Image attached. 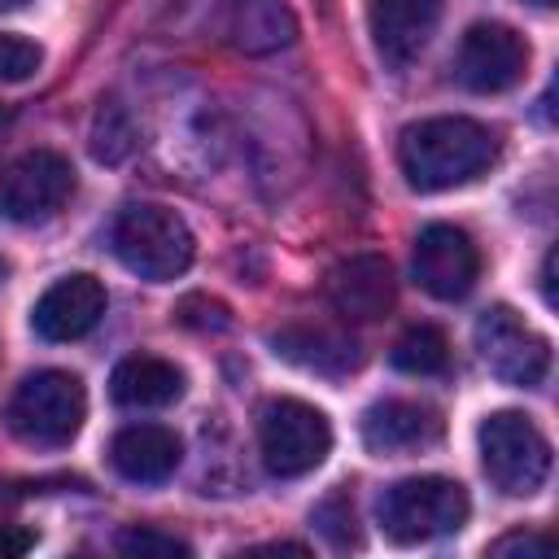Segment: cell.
<instances>
[{
  "label": "cell",
  "instance_id": "31",
  "mask_svg": "<svg viewBox=\"0 0 559 559\" xmlns=\"http://www.w3.org/2000/svg\"><path fill=\"white\" fill-rule=\"evenodd\" d=\"M533 4H555V0H533Z\"/></svg>",
  "mask_w": 559,
  "mask_h": 559
},
{
  "label": "cell",
  "instance_id": "18",
  "mask_svg": "<svg viewBox=\"0 0 559 559\" xmlns=\"http://www.w3.org/2000/svg\"><path fill=\"white\" fill-rule=\"evenodd\" d=\"M179 393H183V371L157 354H131L109 376V397L127 411L170 406Z\"/></svg>",
  "mask_w": 559,
  "mask_h": 559
},
{
  "label": "cell",
  "instance_id": "25",
  "mask_svg": "<svg viewBox=\"0 0 559 559\" xmlns=\"http://www.w3.org/2000/svg\"><path fill=\"white\" fill-rule=\"evenodd\" d=\"M550 550H555V542L546 533H533V528H515L489 546V555H498V559H511V555L515 559H546Z\"/></svg>",
  "mask_w": 559,
  "mask_h": 559
},
{
  "label": "cell",
  "instance_id": "24",
  "mask_svg": "<svg viewBox=\"0 0 559 559\" xmlns=\"http://www.w3.org/2000/svg\"><path fill=\"white\" fill-rule=\"evenodd\" d=\"M175 319L188 323V328H201V332H205V328H210V332H223V328H227V306L214 301V297H205V293H192V297L179 301Z\"/></svg>",
  "mask_w": 559,
  "mask_h": 559
},
{
  "label": "cell",
  "instance_id": "9",
  "mask_svg": "<svg viewBox=\"0 0 559 559\" xmlns=\"http://www.w3.org/2000/svg\"><path fill=\"white\" fill-rule=\"evenodd\" d=\"M524 70H528V44L507 22L467 26L459 48H454V79L467 92H480V96L515 87L524 79Z\"/></svg>",
  "mask_w": 559,
  "mask_h": 559
},
{
  "label": "cell",
  "instance_id": "16",
  "mask_svg": "<svg viewBox=\"0 0 559 559\" xmlns=\"http://www.w3.org/2000/svg\"><path fill=\"white\" fill-rule=\"evenodd\" d=\"M179 459H183V445L162 424H127L114 437V445H109L114 472L122 480H131V485H162V480H170Z\"/></svg>",
  "mask_w": 559,
  "mask_h": 559
},
{
  "label": "cell",
  "instance_id": "19",
  "mask_svg": "<svg viewBox=\"0 0 559 559\" xmlns=\"http://www.w3.org/2000/svg\"><path fill=\"white\" fill-rule=\"evenodd\" d=\"M393 367L406 376H441L450 367V341L432 323H415L393 341Z\"/></svg>",
  "mask_w": 559,
  "mask_h": 559
},
{
  "label": "cell",
  "instance_id": "11",
  "mask_svg": "<svg viewBox=\"0 0 559 559\" xmlns=\"http://www.w3.org/2000/svg\"><path fill=\"white\" fill-rule=\"evenodd\" d=\"M105 314V284L87 271L79 275H66L57 280L31 310V328L39 341H52V345H66V341H79L87 336Z\"/></svg>",
  "mask_w": 559,
  "mask_h": 559
},
{
  "label": "cell",
  "instance_id": "15",
  "mask_svg": "<svg viewBox=\"0 0 559 559\" xmlns=\"http://www.w3.org/2000/svg\"><path fill=\"white\" fill-rule=\"evenodd\" d=\"M441 437V415L428 402H411V397H384L376 406H367L362 415V445L371 454H406V450H424Z\"/></svg>",
  "mask_w": 559,
  "mask_h": 559
},
{
  "label": "cell",
  "instance_id": "13",
  "mask_svg": "<svg viewBox=\"0 0 559 559\" xmlns=\"http://www.w3.org/2000/svg\"><path fill=\"white\" fill-rule=\"evenodd\" d=\"M393 266L384 253H354L332 266L328 297L341 319L349 323H376L393 310Z\"/></svg>",
  "mask_w": 559,
  "mask_h": 559
},
{
  "label": "cell",
  "instance_id": "12",
  "mask_svg": "<svg viewBox=\"0 0 559 559\" xmlns=\"http://www.w3.org/2000/svg\"><path fill=\"white\" fill-rule=\"evenodd\" d=\"M441 0H367V31L384 66L406 70L432 39Z\"/></svg>",
  "mask_w": 559,
  "mask_h": 559
},
{
  "label": "cell",
  "instance_id": "30",
  "mask_svg": "<svg viewBox=\"0 0 559 559\" xmlns=\"http://www.w3.org/2000/svg\"><path fill=\"white\" fill-rule=\"evenodd\" d=\"M4 275H9V266H4V258H0V280H4Z\"/></svg>",
  "mask_w": 559,
  "mask_h": 559
},
{
  "label": "cell",
  "instance_id": "22",
  "mask_svg": "<svg viewBox=\"0 0 559 559\" xmlns=\"http://www.w3.org/2000/svg\"><path fill=\"white\" fill-rule=\"evenodd\" d=\"M310 524L336 546V550H345V546H358V528H354V507H349V498L345 493H328L319 507H314V515H310Z\"/></svg>",
  "mask_w": 559,
  "mask_h": 559
},
{
  "label": "cell",
  "instance_id": "14",
  "mask_svg": "<svg viewBox=\"0 0 559 559\" xmlns=\"http://www.w3.org/2000/svg\"><path fill=\"white\" fill-rule=\"evenodd\" d=\"M271 349L284 362L314 371V376H328V380H341V376L362 367V345L349 332L328 328V323H288V328L271 332Z\"/></svg>",
  "mask_w": 559,
  "mask_h": 559
},
{
  "label": "cell",
  "instance_id": "21",
  "mask_svg": "<svg viewBox=\"0 0 559 559\" xmlns=\"http://www.w3.org/2000/svg\"><path fill=\"white\" fill-rule=\"evenodd\" d=\"M118 550L131 555V559H188L192 546L166 528H153V524H135L118 537Z\"/></svg>",
  "mask_w": 559,
  "mask_h": 559
},
{
  "label": "cell",
  "instance_id": "5",
  "mask_svg": "<svg viewBox=\"0 0 559 559\" xmlns=\"http://www.w3.org/2000/svg\"><path fill=\"white\" fill-rule=\"evenodd\" d=\"M480 463L493 489L511 498H528L546 485L550 476V441L546 432L524 415V411H493L480 432Z\"/></svg>",
  "mask_w": 559,
  "mask_h": 559
},
{
  "label": "cell",
  "instance_id": "6",
  "mask_svg": "<svg viewBox=\"0 0 559 559\" xmlns=\"http://www.w3.org/2000/svg\"><path fill=\"white\" fill-rule=\"evenodd\" d=\"M258 450L271 476L297 480L314 472L332 450V424L301 397H271L258 411Z\"/></svg>",
  "mask_w": 559,
  "mask_h": 559
},
{
  "label": "cell",
  "instance_id": "8",
  "mask_svg": "<svg viewBox=\"0 0 559 559\" xmlns=\"http://www.w3.org/2000/svg\"><path fill=\"white\" fill-rule=\"evenodd\" d=\"M476 349L485 367L515 389H537L550 371V341L533 332L511 306H489L476 319Z\"/></svg>",
  "mask_w": 559,
  "mask_h": 559
},
{
  "label": "cell",
  "instance_id": "27",
  "mask_svg": "<svg viewBox=\"0 0 559 559\" xmlns=\"http://www.w3.org/2000/svg\"><path fill=\"white\" fill-rule=\"evenodd\" d=\"M249 555H306V546H297V542H271V546H253Z\"/></svg>",
  "mask_w": 559,
  "mask_h": 559
},
{
  "label": "cell",
  "instance_id": "4",
  "mask_svg": "<svg viewBox=\"0 0 559 559\" xmlns=\"http://www.w3.org/2000/svg\"><path fill=\"white\" fill-rule=\"evenodd\" d=\"M114 253L131 275H140L148 284H166V280H179L192 266L197 245H192L188 223L175 210L140 201V205H127L118 214Z\"/></svg>",
  "mask_w": 559,
  "mask_h": 559
},
{
  "label": "cell",
  "instance_id": "23",
  "mask_svg": "<svg viewBox=\"0 0 559 559\" xmlns=\"http://www.w3.org/2000/svg\"><path fill=\"white\" fill-rule=\"evenodd\" d=\"M44 48L22 35H0V83H22L39 70Z\"/></svg>",
  "mask_w": 559,
  "mask_h": 559
},
{
  "label": "cell",
  "instance_id": "28",
  "mask_svg": "<svg viewBox=\"0 0 559 559\" xmlns=\"http://www.w3.org/2000/svg\"><path fill=\"white\" fill-rule=\"evenodd\" d=\"M550 275H555V253H546V266H542V293H546V301L555 306V280H550Z\"/></svg>",
  "mask_w": 559,
  "mask_h": 559
},
{
  "label": "cell",
  "instance_id": "17",
  "mask_svg": "<svg viewBox=\"0 0 559 559\" xmlns=\"http://www.w3.org/2000/svg\"><path fill=\"white\" fill-rule=\"evenodd\" d=\"M223 31L240 52L266 57L293 44L297 17L288 0H223Z\"/></svg>",
  "mask_w": 559,
  "mask_h": 559
},
{
  "label": "cell",
  "instance_id": "20",
  "mask_svg": "<svg viewBox=\"0 0 559 559\" xmlns=\"http://www.w3.org/2000/svg\"><path fill=\"white\" fill-rule=\"evenodd\" d=\"M131 148H135V131H131L127 114L114 100L100 105L96 127H92V153H96V162H122Z\"/></svg>",
  "mask_w": 559,
  "mask_h": 559
},
{
  "label": "cell",
  "instance_id": "29",
  "mask_svg": "<svg viewBox=\"0 0 559 559\" xmlns=\"http://www.w3.org/2000/svg\"><path fill=\"white\" fill-rule=\"evenodd\" d=\"M17 4H26V0H0V13H4V9H17Z\"/></svg>",
  "mask_w": 559,
  "mask_h": 559
},
{
  "label": "cell",
  "instance_id": "7",
  "mask_svg": "<svg viewBox=\"0 0 559 559\" xmlns=\"http://www.w3.org/2000/svg\"><path fill=\"white\" fill-rule=\"evenodd\" d=\"M74 192V166L70 157L52 153V148H31L22 157H13L0 175V218L9 223H44L52 218Z\"/></svg>",
  "mask_w": 559,
  "mask_h": 559
},
{
  "label": "cell",
  "instance_id": "3",
  "mask_svg": "<svg viewBox=\"0 0 559 559\" xmlns=\"http://www.w3.org/2000/svg\"><path fill=\"white\" fill-rule=\"evenodd\" d=\"M467 515H472L467 489L450 476H406L389 485L376 502L380 533L393 546H424L450 537L467 524Z\"/></svg>",
  "mask_w": 559,
  "mask_h": 559
},
{
  "label": "cell",
  "instance_id": "10",
  "mask_svg": "<svg viewBox=\"0 0 559 559\" xmlns=\"http://www.w3.org/2000/svg\"><path fill=\"white\" fill-rule=\"evenodd\" d=\"M480 280V249L454 223H428L415 240V284L437 301H459Z\"/></svg>",
  "mask_w": 559,
  "mask_h": 559
},
{
  "label": "cell",
  "instance_id": "2",
  "mask_svg": "<svg viewBox=\"0 0 559 559\" xmlns=\"http://www.w3.org/2000/svg\"><path fill=\"white\" fill-rule=\"evenodd\" d=\"M87 415V393L74 371L44 367L31 371L4 402V428L35 450H61L74 441Z\"/></svg>",
  "mask_w": 559,
  "mask_h": 559
},
{
  "label": "cell",
  "instance_id": "26",
  "mask_svg": "<svg viewBox=\"0 0 559 559\" xmlns=\"http://www.w3.org/2000/svg\"><path fill=\"white\" fill-rule=\"evenodd\" d=\"M31 546H35V533H26V528H13V524H0V559L26 555Z\"/></svg>",
  "mask_w": 559,
  "mask_h": 559
},
{
  "label": "cell",
  "instance_id": "1",
  "mask_svg": "<svg viewBox=\"0 0 559 559\" xmlns=\"http://www.w3.org/2000/svg\"><path fill=\"white\" fill-rule=\"evenodd\" d=\"M498 162V135L463 114L411 122L397 140V166L415 192H445Z\"/></svg>",
  "mask_w": 559,
  "mask_h": 559
}]
</instances>
